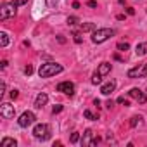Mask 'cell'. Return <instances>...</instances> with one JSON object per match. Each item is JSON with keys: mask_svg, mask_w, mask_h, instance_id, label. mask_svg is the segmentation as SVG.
Masks as SVG:
<instances>
[{"mask_svg": "<svg viewBox=\"0 0 147 147\" xmlns=\"http://www.w3.org/2000/svg\"><path fill=\"white\" fill-rule=\"evenodd\" d=\"M126 12H128L130 16H133V14H135V9H133V7H128V9H126Z\"/></svg>", "mask_w": 147, "mask_h": 147, "instance_id": "obj_34", "label": "cell"}, {"mask_svg": "<svg viewBox=\"0 0 147 147\" xmlns=\"http://www.w3.org/2000/svg\"><path fill=\"white\" fill-rule=\"evenodd\" d=\"M78 21H80V19H78L76 16H69V18H67V24H69V26H75Z\"/></svg>", "mask_w": 147, "mask_h": 147, "instance_id": "obj_21", "label": "cell"}, {"mask_svg": "<svg viewBox=\"0 0 147 147\" xmlns=\"http://www.w3.org/2000/svg\"><path fill=\"white\" fill-rule=\"evenodd\" d=\"M57 42H59V43H66V38H64L62 35H59V36H57Z\"/></svg>", "mask_w": 147, "mask_h": 147, "instance_id": "obj_32", "label": "cell"}, {"mask_svg": "<svg viewBox=\"0 0 147 147\" xmlns=\"http://www.w3.org/2000/svg\"><path fill=\"white\" fill-rule=\"evenodd\" d=\"M118 104H125V106H130V102H128L125 97H119V99H118Z\"/></svg>", "mask_w": 147, "mask_h": 147, "instance_id": "obj_28", "label": "cell"}, {"mask_svg": "<svg viewBox=\"0 0 147 147\" xmlns=\"http://www.w3.org/2000/svg\"><path fill=\"white\" fill-rule=\"evenodd\" d=\"M57 4H59V0H47V7H50V9L57 7Z\"/></svg>", "mask_w": 147, "mask_h": 147, "instance_id": "obj_23", "label": "cell"}, {"mask_svg": "<svg viewBox=\"0 0 147 147\" xmlns=\"http://www.w3.org/2000/svg\"><path fill=\"white\" fill-rule=\"evenodd\" d=\"M16 4L12 2V4H2V7H0V19L2 21H5V19H9V18H14L16 16Z\"/></svg>", "mask_w": 147, "mask_h": 147, "instance_id": "obj_3", "label": "cell"}, {"mask_svg": "<svg viewBox=\"0 0 147 147\" xmlns=\"http://www.w3.org/2000/svg\"><path fill=\"white\" fill-rule=\"evenodd\" d=\"M47 102H49V95L42 92V94H38V95H36V99H35V107L42 109V107H43Z\"/></svg>", "mask_w": 147, "mask_h": 147, "instance_id": "obj_11", "label": "cell"}, {"mask_svg": "<svg viewBox=\"0 0 147 147\" xmlns=\"http://www.w3.org/2000/svg\"><path fill=\"white\" fill-rule=\"evenodd\" d=\"M78 140H80V133H78V131H75V133L71 135V144H76Z\"/></svg>", "mask_w": 147, "mask_h": 147, "instance_id": "obj_24", "label": "cell"}, {"mask_svg": "<svg viewBox=\"0 0 147 147\" xmlns=\"http://www.w3.org/2000/svg\"><path fill=\"white\" fill-rule=\"evenodd\" d=\"M73 38H75V42H76V43H82V35H80L78 31L73 33Z\"/></svg>", "mask_w": 147, "mask_h": 147, "instance_id": "obj_25", "label": "cell"}, {"mask_svg": "<svg viewBox=\"0 0 147 147\" xmlns=\"http://www.w3.org/2000/svg\"><path fill=\"white\" fill-rule=\"evenodd\" d=\"M113 35H114V30H111V28L94 30V33H92V42H94V43H102V42H106L107 38H111Z\"/></svg>", "mask_w": 147, "mask_h": 147, "instance_id": "obj_2", "label": "cell"}, {"mask_svg": "<svg viewBox=\"0 0 147 147\" xmlns=\"http://www.w3.org/2000/svg\"><path fill=\"white\" fill-rule=\"evenodd\" d=\"M147 76V62L138 64L128 71V78H145Z\"/></svg>", "mask_w": 147, "mask_h": 147, "instance_id": "obj_5", "label": "cell"}, {"mask_svg": "<svg viewBox=\"0 0 147 147\" xmlns=\"http://www.w3.org/2000/svg\"><path fill=\"white\" fill-rule=\"evenodd\" d=\"M94 30H95V24H92V23L82 24V31H94Z\"/></svg>", "mask_w": 147, "mask_h": 147, "instance_id": "obj_19", "label": "cell"}, {"mask_svg": "<svg viewBox=\"0 0 147 147\" xmlns=\"http://www.w3.org/2000/svg\"><path fill=\"white\" fill-rule=\"evenodd\" d=\"M18 95H19V92L14 88V90H11V99H18Z\"/></svg>", "mask_w": 147, "mask_h": 147, "instance_id": "obj_29", "label": "cell"}, {"mask_svg": "<svg viewBox=\"0 0 147 147\" xmlns=\"http://www.w3.org/2000/svg\"><path fill=\"white\" fill-rule=\"evenodd\" d=\"M90 82H92V85H100V83H102V75H99V73H94Z\"/></svg>", "mask_w": 147, "mask_h": 147, "instance_id": "obj_16", "label": "cell"}, {"mask_svg": "<svg viewBox=\"0 0 147 147\" xmlns=\"http://www.w3.org/2000/svg\"><path fill=\"white\" fill-rule=\"evenodd\" d=\"M61 111H62V106H61V104H57V106L52 107V113H54V114H57V113H61Z\"/></svg>", "mask_w": 147, "mask_h": 147, "instance_id": "obj_27", "label": "cell"}, {"mask_svg": "<svg viewBox=\"0 0 147 147\" xmlns=\"http://www.w3.org/2000/svg\"><path fill=\"white\" fill-rule=\"evenodd\" d=\"M114 88H116V83H114V82H107L106 85L100 87V94H102V95H111V94L114 92Z\"/></svg>", "mask_w": 147, "mask_h": 147, "instance_id": "obj_12", "label": "cell"}, {"mask_svg": "<svg viewBox=\"0 0 147 147\" xmlns=\"http://www.w3.org/2000/svg\"><path fill=\"white\" fill-rule=\"evenodd\" d=\"M116 19H118V21H123V19H125V14H118V18H116Z\"/></svg>", "mask_w": 147, "mask_h": 147, "instance_id": "obj_35", "label": "cell"}, {"mask_svg": "<svg viewBox=\"0 0 147 147\" xmlns=\"http://www.w3.org/2000/svg\"><path fill=\"white\" fill-rule=\"evenodd\" d=\"M135 52H137V55H145L147 54V43L144 42V43H138L137 47H135Z\"/></svg>", "mask_w": 147, "mask_h": 147, "instance_id": "obj_15", "label": "cell"}, {"mask_svg": "<svg viewBox=\"0 0 147 147\" xmlns=\"http://www.w3.org/2000/svg\"><path fill=\"white\" fill-rule=\"evenodd\" d=\"M73 9H80V4L78 2H73Z\"/></svg>", "mask_w": 147, "mask_h": 147, "instance_id": "obj_36", "label": "cell"}, {"mask_svg": "<svg viewBox=\"0 0 147 147\" xmlns=\"http://www.w3.org/2000/svg\"><path fill=\"white\" fill-rule=\"evenodd\" d=\"M88 7H97V2L95 0H88Z\"/></svg>", "mask_w": 147, "mask_h": 147, "instance_id": "obj_33", "label": "cell"}, {"mask_svg": "<svg viewBox=\"0 0 147 147\" xmlns=\"http://www.w3.org/2000/svg\"><path fill=\"white\" fill-rule=\"evenodd\" d=\"M35 119H36V116L31 113V111H24L21 116H19V119H18V123H19V126H23V128H26V126H30V125H33L35 123Z\"/></svg>", "mask_w": 147, "mask_h": 147, "instance_id": "obj_6", "label": "cell"}, {"mask_svg": "<svg viewBox=\"0 0 147 147\" xmlns=\"http://www.w3.org/2000/svg\"><path fill=\"white\" fill-rule=\"evenodd\" d=\"M5 94V83L2 82V85H0V95H4Z\"/></svg>", "mask_w": 147, "mask_h": 147, "instance_id": "obj_31", "label": "cell"}, {"mask_svg": "<svg viewBox=\"0 0 147 147\" xmlns=\"http://www.w3.org/2000/svg\"><path fill=\"white\" fill-rule=\"evenodd\" d=\"M83 116H85L87 119H97V118H99L97 114H94V113H92V111H88V109H85V111H83Z\"/></svg>", "mask_w": 147, "mask_h": 147, "instance_id": "obj_18", "label": "cell"}, {"mask_svg": "<svg viewBox=\"0 0 147 147\" xmlns=\"http://www.w3.org/2000/svg\"><path fill=\"white\" fill-rule=\"evenodd\" d=\"M118 49L125 52V50H128V49H130V45H128L126 42H119V43H118Z\"/></svg>", "mask_w": 147, "mask_h": 147, "instance_id": "obj_22", "label": "cell"}, {"mask_svg": "<svg viewBox=\"0 0 147 147\" xmlns=\"http://www.w3.org/2000/svg\"><path fill=\"white\" fill-rule=\"evenodd\" d=\"M16 145H18V142L14 138H9V137L2 138V142H0V147H16Z\"/></svg>", "mask_w": 147, "mask_h": 147, "instance_id": "obj_14", "label": "cell"}, {"mask_svg": "<svg viewBox=\"0 0 147 147\" xmlns=\"http://www.w3.org/2000/svg\"><path fill=\"white\" fill-rule=\"evenodd\" d=\"M62 71V66L57 64V62H47V64H42L40 69H38V75L40 78H49V76H54V75H59Z\"/></svg>", "mask_w": 147, "mask_h": 147, "instance_id": "obj_1", "label": "cell"}, {"mask_svg": "<svg viewBox=\"0 0 147 147\" xmlns=\"http://www.w3.org/2000/svg\"><path fill=\"white\" fill-rule=\"evenodd\" d=\"M57 92H62V94L71 97L73 94H75V85H73L71 82H62V83L57 85Z\"/></svg>", "mask_w": 147, "mask_h": 147, "instance_id": "obj_9", "label": "cell"}, {"mask_svg": "<svg viewBox=\"0 0 147 147\" xmlns=\"http://www.w3.org/2000/svg\"><path fill=\"white\" fill-rule=\"evenodd\" d=\"M0 114H2L5 119H12L14 114H16V109L11 102H4L2 106H0Z\"/></svg>", "mask_w": 147, "mask_h": 147, "instance_id": "obj_7", "label": "cell"}, {"mask_svg": "<svg viewBox=\"0 0 147 147\" xmlns=\"http://www.w3.org/2000/svg\"><path fill=\"white\" fill-rule=\"evenodd\" d=\"M97 142H99V138H94V131H92V130H87V131L83 133L82 145H90V147H94V145H97Z\"/></svg>", "mask_w": 147, "mask_h": 147, "instance_id": "obj_8", "label": "cell"}, {"mask_svg": "<svg viewBox=\"0 0 147 147\" xmlns=\"http://www.w3.org/2000/svg\"><path fill=\"white\" fill-rule=\"evenodd\" d=\"M128 94H130V97H133V99H135L137 102H140V104H145V102H147V95H145L142 90H138V88H131Z\"/></svg>", "mask_w": 147, "mask_h": 147, "instance_id": "obj_10", "label": "cell"}, {"mask_svg": "<svg viewBox=\"0 0 147 147\" xmlns=\"http://www.w3.org/2000/svg\"><path fill=\"white\" fill-rule=\"evenodd\" d=\"M24 75H28V76L33 75V66H26V67H24Z\"/></svg>", "mask_w": 147, "mask_h": 147, "instance_id": "obj_26", "label": "cell"}, {"mask_svg": "<svg viewBox=\"0 0 147 147\" xmlns=\"http://www.w3.org/2000/svg\"><path fill=\"white\" fill-rule=\"evenodd\" d=\"M7 43H9V35H7L5 31H2V33H0V45H2V47H7Z\"/></svg>", "mask_w": 147, "mask_h": 147, "instance_id": "obj_17", "label": "cell"}, {"mask_svg": "<svg viewBox=\"0 0 147 147\" xmlns=\"http://www.w3.org/2000/svg\"><path fill=\"white\" fill-rule=\"evenodd\" d=\"M12 2H14L16 5H24V4L28 2V0H12Z\"/></svg>", "mask_w": 147, "mask_h": 147, "instance_id": "obj_30", "label": "cell"}, {"mask_svg": "<svg viewBox=\"0 0 147 147\" xmlns=\"http://www.w3.org/2000/svg\"><path fill=\"white\" fill-rule=\"evenodd\" d=\"M33 135H35V138H38V140H47V138L50 137V128H49V125H45V123L36 125V126L33 128Z\"/></svg>", "mask_w": 147, "mask_h": 147, "instance_id": "obj_4", "label": "cell"}, {"mask_svg": "<svg viewBox=\"0 0 147 147\" xmlns=\"http://www.w3.org/2000/svg\"><path fill=\"white\" fill-rule=\"evenodd\" d=\"M97 73H99V75H102V76L109 75V73H111V64H109V62H102V64L99 66Z\"/></svg>", "mask_w": 147, "mask_h": 147, "instance_id": "obj_13", "label": "cell"}, {"mask_svg": "<svg viewBox=\"0 0 147 147\" xmlns=\"http://www.w3.org/2000/svg\"><path fill=\"white\" fill-rule=\"evenodd\" d=\"M140 123H142V118H140V116H133V118H131V121H130V126H133V128H135V126H137V125H140Z\"/></svg>", "mask_w": 147, "mask_h": 147, "instance_id": "obj_20", "label": "cell"}]
</instances>
